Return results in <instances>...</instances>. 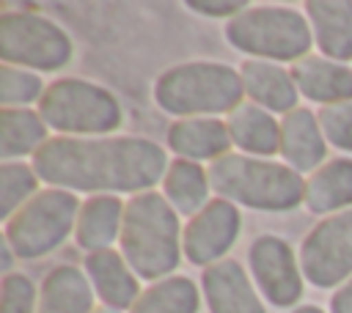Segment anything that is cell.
I'll return each mask as SVG.
<instances>
[{"label": "cell", "mask_w": 352, "mask_h": 313, "mask_svg": "<svg viewBox=\"0 0 352 313\" xmlns=\"http://www.w3.org/2000/svg\"><path fill=\"white\" fill-rule=\"evenodd\" d=\"M33 170L58 189L138 192L168 173L162 146L146 137H52L33 154Z\"/></svg>", "instance_id": "obj_1"}, {"label": "cell", "mask_w": 352, "mask_h": 313, "mask_svg": "<svg viewBox=\"0 0 352 313\" xmlns=\"http://www.w3.org/2000/svg\"><path fill=\"white\" fill-rule=\"evenodd\" d=\"M182 228L176 209L160 192H138L124 209L121 225V255L132 272L143 280H162L179 266L182 258Z\"/></svg>", "instance_id": "obj_2"}, {"label": "cell", "mask_w": 352, "mask_h": 313, "mask_svg": "<svg viewBox=\"0 0 352 313\" xmlns=\"http://www.w3.org/2000/svg\"><path fill=\"white\" fill-rule=\"evenodd\" d=\"M209 184L220 198L264 211H286L305 200V181L294 167L248 154L214 159L209 165Z\"/></svg>", "instance_id": "obj_3"}, {"label": "cell", "mask_w": 352, "mask_h": 313, "mask_svg": "<svg viewBox=\"0 0 352 313\" xmlns=\"http://www.w3.org/2000/svg\"><path fill=\"white\" fill-rule=\"evenodd\" d=\"M242 77L226 63L190 60L160 74L154 85L157 104L170 115L212 118L217 113H231L242 104Z\"/></svg>", "instance_id": "obj_4"}, {"label": "cell", "mask_w": 352, "mask_h": 313, "mask_svg": "<svg viewBox=\"0 0 352 313\" xmlns=\"http://www.w3.org/2000/svg\"><path fill=\"white\" fill-rule=\"evenodd\" d=\"M38 115L63 137H104L121 126L118 99L96 82L66 77L44 88Z\"/></svg>", "instance_id": "obj_5"}, {"label": "cell", "mask_w": 352, "mask_h": 313, "mask_svg": "<svg viewBox=\"0 0 352 313\" xmlns=\"http://www.w3.org/2000/svg\"><path fill=\"white\" fill-rule=\"evenodd\" d=\"M226 38L239 52L270 60H300L308 55L314 33L308 19L286 5L245 8L226 25Z\"/></svg>", "instance_id": "obj_6"}, {"label": "cell", "mask_w": 352, "mask_h": 313, "mask_svg": "<svg viewBox=\"0 0 352 313\" xmlns=\"http://www.w3.org/2000/svg\"><path fill=\"white\" fill-rule=\"evenodd\" d=\"M80 200L69 189L36 192L6 222V244L19 258H38L52 253L74 231L80 217Z\"/></svg>", "instance_id": "obj_7"}, {"label": "cell", "mask_w": 352, "mask_h": 313, "mask_svg": "<svg viewBox=\"0 0 352 313\" xmlns=\"http://www.w3.org/2000/svg\"><path fill=\"white\" fill-rule=\"evenodd\" d=\"M0 55L8 66L55 71L72 60V38L41 14L6 11L0 16Z\"/></svg>", "instance_id": "obj_8"}, {"label": "cell", "mask_w": 352, "mask_h": 313, "mask_svg": "<svg viewBox=\"0 0 352 313\" xmlns=\"http://www.w3.org/2000/svg\"><path fill=\"white\" fill-rule=\"evenodd\" d=\"M300 269L316 288H330L352 277V209L324 217L300 244Z\"/></svg>", "instance_id": "obj_9"}, {"label": "cell", "mask_w": 352, "mask_h": 313, "mask_svg": "<svg viewBox=\"0 0 352 313\" xmlns=\"http://www.w3.org/2000/svg\"><path fill=\"white\" fill-rule=\"evenodd\" d=\"M242 217L236 203L226 198L209 200L195 217H190L184 233H182V250L190 264L195 266H212L223 261V255L236 242Z\"/></svg>", "instance_id": "obj_10"}, {"label": "cell", "mask_w": 352, "mask_h": 313, "mask_svg": "<svg viewBox=\"0 0 352 313\" xmlns=\"http://www.w3.org/2000/svg\"><path fill=\"white\" fill-rule=\"evenodd\" d=\"M248 255L256 286L272 305L286 308L302 297V269L283 239L264 233L250 244Z\"/></svg>", "instance_id": "obj_11"}, {"label": "cell", "mask_w": 352, "mask_h": 313, "mask_svg": "<svg viewBox=\"0 0 352 313\" xmlns=\"http://www.w3.org/2000/svg\"><path fill=\"white\" fill-rule=\"evenodd\" d=\"M201 288L212 313H267L250 277L231 258L206 266L201 277Z\"/></svg>", "instance_id": "obj_12"}, {"label": "cell", "mask_w": 352, "mask_h": 313, "mask_svg": "<svg viewBox=\"0 0 352 313\" xmlns=\"http://www.w3.org/2000/svg\"><path fill=\"white\" fill-rule=\"evenodd\" d=\"M85 275L107 308H116V310L129 308L132 310V305L140 297L138 275L132 272L126 258L121 253H116L113 247L88 253L85 255Z\"/></svg>", "instance_id": "obj_13"}, {"label": "cell", "mask_w": 352, "mask_h": 313, "mask_svg": "<svg viewBox=\"0 0 352 313\" xmlns=\"http://www.w3.org/2000/svg\"><path fill=\"white\" fill-rule=\"evenodd\" d=\"M292 77L297 91L311 102H322V107L352 102V69L341 60L305 55L292 66Z\"/></svg>", "instance_id": "obj_14"}, {"label": "cell", "mask_w": 352, "mask_h": 313, "mask_svg": "<svg viewBox=\"0 0 352 313\" xmlns=\"http://www.w3.org/2000/svg\"><path fill=\"white\" fill-rule=\"evenodd\" d=\"M327 154V140L319 126V118L305 110L294 107L280 121V156L289 167L300 170H316Z\"/></svg>", "instance_id": "obj_15"}, {"label": "cell", "mask_w": 352, "mask_h": 313, "mask_svg": "<svg viewBox=\"0 0 352 313\" xmlns=\"http://www.w3.org/2000/svg\"><path fill=\"white\" fill-rule=\"evenodd\" d=\"M314 41L330 60L352 58V3L349 0H311L305 3Z\"/></svg>", "instance_id": "obj_16"}, {"label": "cell", "mask_w": 352, "mask_h": 313, "mask_svg": "<svg viewBox=\"0 0 352 313\" xmlns=\"http://www.w3.org/2000/svg\"><path fill=\"white\" fill-rule=\"evenodd\" d=\"M245 93L253 99V104L270 110V113H292L297 104V85L292 71L272 60H245L239 69Z\"/></svg>", "instance_id": "obj_17"}, {"label": "cell", "mask_w": 352, "mask_h": 313, "mask_svg": "<svg viewBox=\"0 0 352 313\" xmlns=\"http://www.w3.org/2000/svg\"><path fill=\"white\" fill-rule=\"evenodd\" d=\"M168 146L179 154V159L201 162L220 159L231 148L228 124L220 118H182L168 129Z\"/></svg>", "instance_id": "obj_18"}, {"label": "cell", "mask_w": 352, "mask_h": 313, "mask_svg": "<svg viewBox=\"0 0 352 313\" xmlns=\"http://www.w3.org/2000/svg\"><path fill=\"white\" fill-rule=\"evenodd\" d=\"M226 124H228L231 143L239 146L248 156L267 159L280 151V121H275L270 110L253 102H242L228 113Z\"/></svg>", "instance_id": "obj_19"}, {"label": "cell", "mask_w": 352, "mask_h": 313, "mask_svg": "<svg viewBox=\"0 0 352 313\" xmlns=\"http://www.w3.org/2000/svg\"><path fill=\"white\" fill-rule=\"evenodd\" d=\"M38 313H94V286L72 264L55 266L38 294Z\"/></svg>", "instance_id": "obj_20"}, {"label": "cell", "mask_w": 352, "mask_h": 313, "mask_svg": "<svg viewBox=\"0 0 352 313\" xmlns=\"http://www.w3.org/2000/svg\"><path fill=\"white\" fill-rule=\"evenodd\" d=\"M124 203L116 195H91L77 217L74 225V236L77 244L88 253L96 250H107L118 236H121V225H124Z\"/></svg>", "instance_id": "obj_21"}, {"label": "cell", "mask_w": 352, "mask_h": 313, "mask_svg": "<svg viewBox=\"0 0 352 313\" xmlns=\"http://www.w3.org/2000/svg\"><path fill=\"white\" fill-rule=\"evenodd\" d=\"M305 206L316 214L352 209V159H330L305 181Z\"/></svg>", "instance_id": "obj_22"}, {"label": "cell", "mask_w": 352, "mask_h": 313, "mask_svg": "<svg viewBox=\"0 0 352 313\" xmlns=\"http://www.w3.org/2000/svg\"><path fill=\"white\" fill-rule=\"evenodd\" d=\"M209 170H204L198 162L176 159L168 165V173L162 178V195L176 209V214L195 217L209 203Z\"/></svg>", "instance_id": "obj_23"}, {"label": "cell", "mask_w": 352, "mask_h": 313, "mask_svg": "<svg viewBox=\"0 0 352 313\" xmlns=\"http://www.w3.org/2000/svg\"><path fill=\"white\" fill-rule=\"evenodd\" d=\"M47 143V124L28 107H3L0 113V156L16 159L36 154Z\"/></svg>", "instance_id": "obj_24"}, {"label": "cell", "mask_w": 352, "mask_h": 313, "mask_svg": "<svg viewBox=\"0 0 352 313\" xmlns=\"http://www.w3.org/2000/svg\"><path fill=\"white\" fill-rule=\"evenodd\" d=\"M129 313H198V288L190 277H162L151 283Z\"/></svg>", "instance_id": "obj_25"}, {"label": "cell", "mask_w": 352, "mask_h": 313, "mask_svg": "<svg viewBox=\"0 0 352 313\" xmlns=\"http://www.w3.org/2000/svg\"><path fill=\"white\" fill-rule=\"evenodd\" d=\"M36 170L25 162H6L0 167V214L14 217L36 195Z\"/></svg>", "instance_id": "obj_26"}, {"label": "cell", "mask_w": 352, "mask_h": 313, "mask_svg": "<svg viewBox=\"0 0 352 313\" xmlns=\"http://www.w3.org/2000/svg\"><path fill=\"white\" fill-rule=\"evenodd\" d=\"M44 88L36 71L22 66H0V99L3 107H28L33 99H41Z\"/></svg>", "instance_id": "obj_27"}, {"label": "cell", "mask_w": 352, "mask_h": 313, "mask_svg": "<svg viewBox=\"0 0 352 313\" xmlns=\"http://www.w3.org/2000/svg\"><path fill=\"white\" fill-rule=\"evenodd\" d=\"M319 126L324 132V140L341 151H352V102L324 104L319 113Z\"/></svg>", "instance_id": "obj_28"}, {"label": "cell", "mask_w": 352, "mask_h": 313, "mask_svg": "<svg viewBox=\"0 0 352 313\" xmlns=\"http://www.w3.org/2000/svg\"><path fill=\"white\" fill-rule=\"evenodd\" d=\"M3 313H38V299L36 288L28 275H6L3 277Z\"/></svg>", "instance_id": "obj_29"}, {"label": "cell", "mask_w": 352, "mask_h": 313, "mask_svg": "<svg viewBox=\"0 0 352 313\" xmlns=\"http://www.w3.org/2000/svg\"><path fill=\"white\" fill-rule=\"evenodd\" d=\"M192 11H198V14H206V16H228V14H234V16H239L245 8H248V3H242V0H234V3H209V0H190L187 3Z\"/></svg>", "instance_id": "obj_30"}, {"label": "cell", "mask_w": 352, "mask_h": 313, "mask_svg": "<svg viewBox=\"0 0 352 313\" xmlns=\"http://www.w3.org/2000/svg\"><path fill=\"white\" fill-rule=\"evenodd\" d=\"M330 310L333 313H352V277L336 288V294L330 299Z\"/></svg>", "instance_id": "obj_31"}, {"label": "cell", "mask_w": 352, "mask_h": 313, "mask_svg": "<svg viewBox=\"0 0 352 313\" xmlns=\"http://www.w3.org/2000/svg\"><path fill=\"white\" fill-rule=\"evenodd\" d=\"M294 313H324L322 308H316V305H302V308H297Z\"/></svg>", "instance_id": "obj_32"}, {"label": "cell", "mask_w": 352, "mask_h": 313, "mask_svg": "<svg viewBox=\"0 0 352 313\" xmlns=\"http://www.w3.org/2000/svg\"><path fill=\"white\" fill-rule=\"evenodd\" d=\"M94 313H121V310H116V308H107V305H102V308H96Z\"/></svg>", "instance_id": "obj_33"}]
</instances>
